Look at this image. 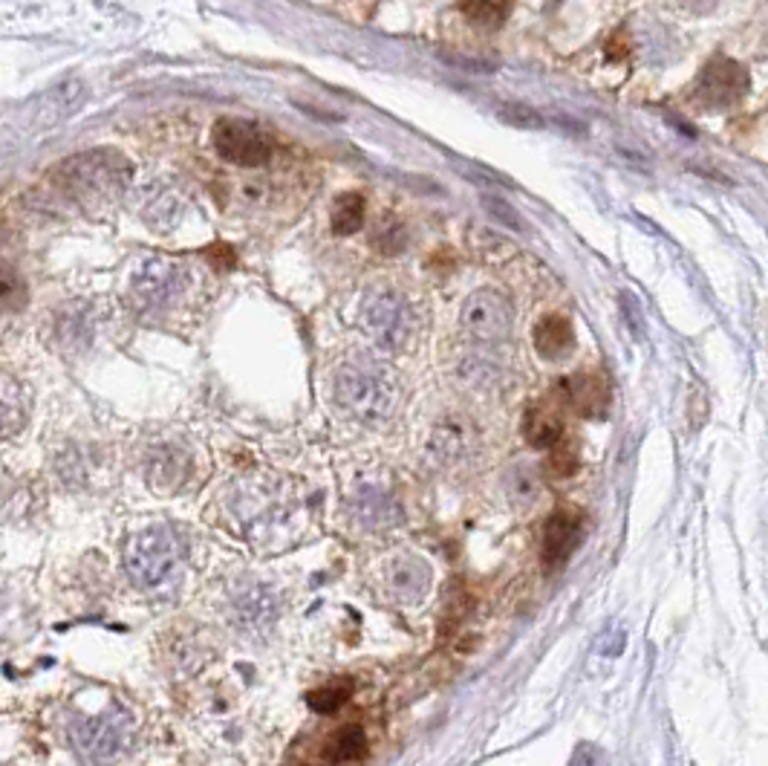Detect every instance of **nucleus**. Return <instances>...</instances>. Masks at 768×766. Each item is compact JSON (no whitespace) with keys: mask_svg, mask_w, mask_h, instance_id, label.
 I'll list each match as a JSON object with an SVG mask.
<instances>
[{"mask_svg":"<svg viewBox=\"0 0 768 766\" xmlns=\"http://www.w3.org/2000/svg\"><path fill=\"white\" fill-rule=\"evenodd\" d=\"M29 301V287L23 275L12 267H0V312H18Z\"/></svg>","mask_w":768,"mask_h":766,"instance_id":"23","label":"nucleus"},{"mask_svg":"<svg viewBox=\"0 0 768 766\" xmlns=\"http://www.w3.org/2000/svg\"><path fill=\"white\" fill-rule=\"evenodd\" d=\"M482 202H486V209L491 211V215L497 217V220H503L509 229H515V231H520L523 229V220L517 217V211L511 209L509 202H503L500 197H482Z\"/></svg>","mask_w":768,"mask_h":766,"instance_id":"26","label":"nucleus"},{"mask_svg":"<svg viewBox=\"0 0 768 766\" xmlns=\"http://www.w3.org/2000/svg\"><path fill=\"white\" fill-rule=\"evenodd\" d=\"M359 325L367 332V339L373 341L379 350L396 354L410 339L408 301L396 289H373L361 301Z\"/></svg>","mask_w":768,"mask_h":766,"instance_id":"5","label":"nucleus"},{"mask_svg":"<svg viewBox=\"0 0 768 766\" xmlns=\"http://www.w3.org/2000/svg\"><path fill=\"white\" fill-rule=\"evenodd\" d=\"M500 116H503L506 122L517 125V128H543L540 113H535L531 108H523V105H503V108H500Z\"/></svg>","mask_w":768,"mask_h":766,"instance_id":"25","label":"nucleus"},{"mask_svg":"<svg viewBox=\"0 0 768 766\" xmlns=\"http://www.w3.org/2000/svg\"><path fill=\"white\" fill-rule=\"evenodd\" d=\"M47 180L79 206H108L130 182V162L119 151L99 148L67 157L50 171Z\"/></svg>","mask_w":768,"mask_h":766,"instance_id":"1","label":"nucleus"},{"mask_svg":"<svg viewBox=\"0 0 768 766\" xmlns=\"http://www.w3.org/2000/svg\"><path fill=\"white\" fill-rule=\"evenodd\" d=\"M29 419V397L12 374L0 370V437H14L21 434Z\"/></svg>","mask_w":768,"mask_h":766,"instance_id":"14","label":"nucleus"},{"mask_svg":"<svg viewBox=\"0 0 768 766\" xmlns=\"http://www.w3.org/2000/svg\"><path fill=\"white\" fill-rule=\"evenodd\" d=\"M555 451H552V460H549V466L555 469V475H572L575 471V455L572 451H567V446H560V442H555Z\"/></svg>","mask_w":768,"mask_h":766,"instance_id":"27","label":"nucleus"},{"mask_svg":"<svg viewBox=\"0 0 768 766\" xmlns=\"http://www.w3.org/2000/svg\"><path fill=\"white\" fill-rule=\"evenodd\" d=\"M682 3H685V9H690V12L708 14V12H714L722 0H682Z\"/></svg>","mask_w":768,"mask_h":766,"instance_id":"28","label":"nucleus"},{"mask_svg":"<svg viewBox=\"0 0 768 766\" xmlns=\"http://www.w3.org/2000/svg\"><path fill=\"white\" fill-rule=\"evenodd\" d=\"M186 272L177 263L168 260H148L137 275H133V296L142 307H166L168 301L182 292Z\"/></svg>","mask_w":768,"mask_h":766,"instance_id":"9","label":"nucleus"},{"mask_svg":"<svg viewBox=\"0 0 768 766\" xmlns=\"http://www.w3.org/2000/svg\"><path fill=\"white\" fill-rule=\"evenodd\" d=\"M365 226V197L356 191L338 195L332 202V231L336 235H356Z\"/></svg>","mask_w":768,"mask_h":766,"instance_id":"21","label":"nucleus"},{"mask_svg":"<svg viewBox=\"0 0 768 766\" xmlns=\"http://www.w3.org/2000/svg\"><path fill=\"white\" fill-rule=\"evenodd\" d=\"M347 697H350V688L347 686L318 688V692L309 694V706L316 708V712H321V715H330V712H336V708L345 706Z\"/></svg>","mask_w":768,"mask_h":766,"instance_id":"24","label":"nucleus"},{"mask_svg":"<svg viewBox=\"0 0 768 766\" xmlns=\"http://www.w3.org/2000/svg\"><path fill=\"white\" fill-rule=\"evenodd\" d=\"M367 752V737L359 726H347V729L338 732L336 737L327 746V758L336 760V764H347V760H359Z\"/></svg>","mask_w":768,"mask_h":766,"instance_id":"22","label":"nucleus"},{"mask_svg":"<svg viewBox=\"0 0 768 766\" xmlns=\"http://www.w3.org/2000/svg\"><path fill=\"white\" fill-rule=\"evenodd\" d=\"M350 513L367 529H388L402 518L399 500L381 484H359L350 491Z\"/></svg>","mask_w":768,"mask_h":766,"instance_id":"10","label":"nucleus"},{"mask_svg":"<svg viewBox=\"0 0 768 766\" xmlns=\"http://www.w3.org/2000/svg\"><path fill=\"white\" fill-rule=\"evenodd\" d=\"M569 397H572V405L581 414H601L610 402V388L604 382L601 376L596 374H578L569 382Z\"/></svg>","mask_w":768,"mask_h":766,"instance_id":"18","label":"nucleus"},{"mask_svg":"<svg viewBox=\"0 0 768 766\" xmlns=\"http://www.w3.org/2000/svg\"><path fill=\"white\" fill-rule=\"evenodd\" d=\"M462 330L477 341H503L515 325V307L497 289H477L466 298L460 312Z\"/></svg>","mask_w":768,"mask_h":766,"instance_id":"8","label":"nucleus"},{"mask_svg":"<svg viewBox=\"0 0 768 766\" xmlns=\"http://www.w3.org/2000/svg\"><path fill=\"white\" fill-rule=\"evenodd\" d=\"M515 0H460V12L466 14L468 23H475L477 29L495 32L509 21Z\"/></svg>","mask_w":768,"mask_h":766,"instance_id":"19","label":"nucleus"},{"mask_svg":"<svg viewBox=\"0 0 768 766\" xmlns=\"http://www.w3.org/2000/svg\"><path fill=\"white\" fill-rule=\"evenodd\" d=\"M523 434L526 440H529V446L552 448L555 442H560V437H563V426H560V419L555 417V414L546 411V408H531V411L526 414Z\"/></svg>","mask_w":768,"mask_h":766,"instance_id":"20","label":"nucleus"},{"mask_svg":"<svg viewBox=\"0 0 768 766\" xmlns=\"http://www.w3.org/2000/svg\"><path fill=\"white\" fill-rule=\"evenodd\" d=\"M180 561V547L168 527H144L124 544V570L139 587H159Z\"/></svg>","mask_w":768,"mask_h":766,"instance_id":"4","label":"nucleus"},{"mask_svg":"<svg viewBox=\"0 0 768 766\" xmlns=\"http://www.w3.org/2000/svg\"><path fill=\"white\" fill-rule=\"evenodd\" d=\"M188 471H191V460H188L186 451H180V448L173 446L157 448L151 462H148V480H151V486H157L162 495L180 489L188 480Z\"/></svg>","mask_w":768,"mask_h":766,"instance_id":"15","label":"nucleus"},{"mask_svg":"<svg viewBox=\"0 0 768 766\" xmlns=\"http://www.w3.org/2000/svg\"><path fill=\"white\" fill-rule=\"evenodd\" d=\"M336 399L350 417L376 426L393 414L399 402V382L393 370L385 368L381 361H345L336 370Z\"/></svg>","mask_w":768,"mask_h":766,"instance_id":"2","label":"nucleus"},{"mask_svg":"<svg viewBox=\"0 0 768 766\" xmlns=\"http://www.w3.org/2000/svg\"><path fill=\"white\" fill-rule=\"evenodd\" d=\"M535 347L543 359H563V356L572 354L575 347V332L569 318L563 316H546L540 318L538 327H535Z\"/></svg>","mask_w":768,"mask_h":766,"instance_id":"16","label":"nucleus"},{"mask_svg":"<svg viewBox=\"0 0 768 766\" xmlns=\"http://www.w3.org/2000/svg\"><path fill=\"white\" fill-rule=\"evenodd\" d=\"M471 428L462 422V419H446L442 426H437L431 440L433 457H439L442 462H460L462 457L471 451Z\"/></svg>","mask_w":768,"mask_h":766,"instance_id":"17","label":"nucleus"},{"mask_svg":"<svg viewBox=\"0 0 768 766\" xmlns=\"http://www.w3.org/2000/svg\"><path fill=\"white\" fill-rule=\"evenodd\" d=\"M211 142L220 159L240 168H260L272 159V142L263 130L249 119L226 116L211 130Z\"/></svg>","mask_w":768,"mask_h":766,"instance_id":"6","label":"nucleus"},{"mask_svg":"<svg viewBox=\"0 0 768 766\" xmlns=\"http://www.w3.org/2000/svg\"><path fill=\"white\" fill-rule=\"evenodd\" d=\"M133 717L119 706L93 717H76V723H70L72 746L90 764H113L122 758L133 744Z\"/></svg>","mask_w":768,"mask_h":766,"instance_id":"3","label":"nucleus"},{"mask_svg":"<svg viewBox=\"0 0 768 766\" xmlns=\"http://www.w3.org/2000/svg\"><path fill=\"white\" fill-rule=\"evenodd\" d=\"M231 614H235L240 628L260 634V630L272 628L275 616H278V599H275V593L266 585H260V581L240 585L238 590H235V599H231Z\"/></svg>","mask_w":768,"mask_h":766,"instance_id":"12","label":"nucleus"},{"mask_svg":"<svg viewBox=\"0 0 768 766\" xmlns=\"http://www.w3.org/2000/svg\"><path fill=\"white\" fill-rule=\"evenodd\" d=\"M584 515L578 509H555L546 520L543 529V564L546 570H558L560 564H567L572 549L581 544Z\"/></svg>","mask_w":768,"mask_h":766,"instance_id":"11","label":"nucleus"},{"mask_svg":"<svg viewBox=\"0 0 768 766\" xmlns=\"http://www.w3.org/2000/svg\"><path fill=\"white\" fill-rule=\"evenodd\" d=\"M388 587L396 593V599L410 605L419 601L431 587V567L417 556L396 558L388 567Z\"/></svg>","mask_w":768,"mask_h":766,"instance_id":"13","label":"nucleus"},{"mask_svg":"<svg viewBox=\"0 0 768 766\" xmlns=\"http://www.w3.org/2000/svg\"><path fill=\"white\" fill-rule=\"evenodd\" d=\"M748 90H751V76H748L746 67L722 56L711 58L694 84V96H697L699 105L711 110H728L740 105Z\"/></svg>","mask_w":768,"mask_h":766,"instance_id":"7","label":"nucleus"}]
</instances>
